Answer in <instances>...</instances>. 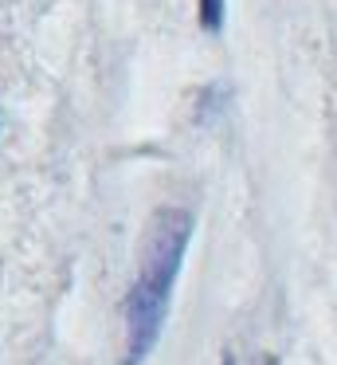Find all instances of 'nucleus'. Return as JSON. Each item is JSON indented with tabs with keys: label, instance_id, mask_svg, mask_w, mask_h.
<instances>
[{
	"label": "nucleus",
	"instance_id": "f03ea898",
	"mask_svg": "<svg viewBox=\"0 0 337 365\" xmlns=\"http://www.w3.org/2000/svg\"><path fill=\"white\" fill-rule=\"evenodd\" d=\"M200 24L208 32H219L224 28V0H200Z\"/></svg>",
	"mask_w": 337,
	"mask_h": 365
},
{
	"label": "nucleus",
	"instance_id": "f257e3e1",
	"mask_svg": "<svg viewBox=\"0 0 337 365\" xmlns=\"http://www.w3.org/2000/svg\"><path fill=\"white\" fill-rule=\"evenodd\" d=\"M188 240H192V212H185V208H161L157 220L149 224L145 252H141L130 294H125L122 365H141L157 349V341H161Z\"/></svg>",
	"mask_w": 337,
	"mask_h": 365
},
{
	"label": "nucleus",
	"instance_id": "7ed1b4c3",
	"mask_svg": "<svg viewBox=\"0 0 337 365\" xmlns=\"http://www.w3.org/2000/svg\"><path fill=\"white\" fill-rule=\"evenodd\" d=\"M224 365H235V357H232V354H227V357H224Z\"/></svg>",
	"mask_w": 337,
	"mask_h": 365
},
{
	"label": "nucleus",
	"instance_id": "20e7f679",
	"mask_svg": "<svg viewBox=\"0 0 337 365\" xmlns=\"http://www.w3.org/2000/svg\"><path fill=\"white\" fill-rule=\"evenodd\" d=\"M266 365H279V361H266Z\"/></svg>",
	"mask_w": 337,
	"mask_h": 365
}]
</instances>
